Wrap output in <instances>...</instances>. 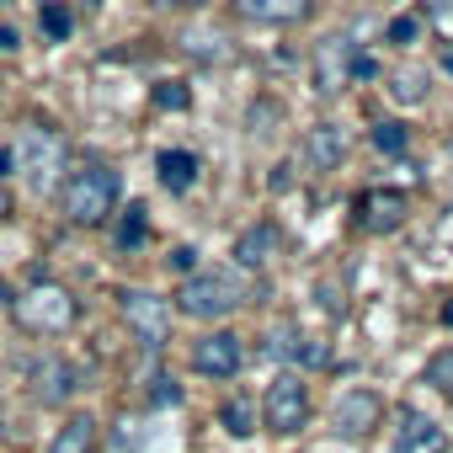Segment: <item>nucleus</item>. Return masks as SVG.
<instances>
[{
	"label": "nucleus",
	"instance_id": "nucleus-8",
	"mask_svg": "<svg viewBox=\"0 0 453 453\" xmlns=\"http://www.w3.org/2000/svg\"><path fill=\"white\" fill-rule=\"evenodd\" d=\"M379 426H384V400H379L373 389H342V395H336V405H331V432H336V437L363 442V437H373Z\"/></svg>",
	"mask_w": 453,
	"mask_h": 453
},
{
	"label": "nucleus",
	"instance_id": "nucleus-7",
	"mask_svg": "<svg viewBox=\"0 0 453 453\" xmlns=\"http://www.w3.org/2000/svg\"><path fill=\"white\" fill-rule=\"evenodd\" d=\"M262 421H267V432H278V437L299 432V426L310 421V384H304L299 373H278V379L267 384V395H262Z\"/></svg>",
	"mask_w": 453,
	"mask_h": 453
},
{
	"label": "nucleus",
	"instance_id": "nucleus-11",
	"mask_svg": "<svg viewBox=\"0 0 453 453\" xmlns=\"http://www.w3.org/2000/svg\"><path fill=\"white\" fill-rule=\"evenodd\" d=\"M395 453H448V432L432 416H421V411H400Z\"/></svg>",
	"mask_w": 453,
	"mask_h": 453
},
{
	"label": "nucleus",
	"instance_id": "nucleus-25",
	"mask_svg": "<svg viewBox=\"0 0 453 453\" xmlns=\"http://www.w3.org/2000/svg\"><path fill=\"white\" fill-rule=\"evenodd\" d=\"M38 22H43V33H49V38H70V12L59 6V0H43Z\"/></svg>",
	"mask_w": 453,
	"mask_h": 453
},
{
	"label": "nucleus",
	"instance_id": "nucleus-29",
	"mask_svg": "<svg viewBox=\"0 0 453 453\" xmlns=\"http://www.w3.org/2000/svg\"><path fill=\"white\" fill-rule=\"evenodd\" d=\"M12 213H17V192H12V181H6V176H0V224H6Z\"/></svg>",
	"mask_w": 453,
	"mask_h": 453
},
{
	"label": "nucleus",
	"instance_id": "nucleus-22",
	"mask_svg": "<svg viewBox=\"0 0 453 453\" xmlns=\"http://www.w3.org/2000/svg\"><path fill=\"white\" fill-rule=\"evenodd\" d=\"M373 150H384V155H405V144H411V134H405V123H373Z\"/></svg>",
	"mask_w": 453,
	"mask_h": 453
},
{
	"label": "nucleus",
	"instance_id": "nucleus-10",
	"mask_svg": "<svg viewBox=\"0 0 453 453\" xmlns=\"http://www.w3.org/2000/svg\"><path fill=\"white\" fill-rule=\"evenodd\" d=\"M357 224L368 235H389V230H400L405 224V192H395V187H373V192H363L357 197Z\"/></svg>",
	"mask_w": 453,
	"mask_h": 453
},
{
	"label": "nucleus",
	"instance_id": "nucleus-33",
	"mask_svg": "<svg viewBox=\"0 0 453 453\" xmlns=\"http://www.w3.org/2000/svg\"><path fill=\"white\" fill-rule=\"evenodd\" d=\"M448 70H453V59H448Z\"/></svg>",
	"mask_w": 453,
	"mask_h": 453
},
{
	"label": "nucleus",
	"instance_id": "nucleus-12",
	"mask_svg": "<svg viewBox=\"0 0 453 453\" xmlns=\"http://www.w3.org/2000/svg\"><path fill=\"white\" fill-rule=\"evenodd\" d=\"M235 12L257 27H294L310 17V0H235Z\"/></svg>",
	"mask_w": 453,
	"mask_h": 453
},
{
	"label": "nucleus",
	"instance_id": "nucleus-16",
	"mask_svg": "<svg viewBox=\"0 0 453 453\" xmlns=\"http://www.w3.org/2000/svg\"><path fill=\"white\" fill-rule=\"evenodd\" d=\"M155 171H160V187L165 192H187L197 181V155L192 150H160L155 155Z\"/></svg>",
	"mask_w": 453,
	"mask_h": 453
},
{
	"label": "nucleus",
	"instance_id": "nucleus-21",
	"mask_svg": "<svg viewBox=\"0 0 453 453\" xmlns=\"http://www.w3.org/2000/svg\"><path fill=\"white\" fill-rule=\"evenodd\" d=\"M421 17L442 43H453V0H421Z\"/></svg>",
	"mask_w": 453,
	"mask_h": 453
},
{
	"label": "nucleus",
	"instance_id": "nucleus-32",
	"mask_svg": "<svg viewBox=\"0 0 453 453\" xmlns=\"http://www.w3.org/2000/svg\"><path fill=\"white\" fill-rule=\"evenodd\" d=\"M12 49H17V33H12V27H0V54H12Z\"/></svg>",
	"mask_w": 453,
	"mask_h": 453
},
{
	"label": "nucleus",
	"instance_id": "nucleus-13",
	"mask_svg": "<svg viewBox=\"0 0 453 453\" xmlns=\"http://www.w3.org/2000/svg\"><path fill=\"white\" fill-rule=\"evenodd\" d=\"M304 160H310L315 171H336V165L347 160V134H342V123H315V128L304 134Z\"/></svg>",
	"mask_w": 453,
	"mask_h": 453
},
{
	"label": "nucleus",
	"instance_id": "nucleus-28",
	"mask_svg": "<svg viewBox=\"0 0 453 453\" xmlns=\"http://www.w3.org/2000/svg\"><path fill=\"white\" fill-rule=\"evenodd\" d=\"M150 400H155V405H165V400L176 405V400H181V389H176V379H155V389H150Z\"/></svg>",
	"mask_w": 453,
	"mask_h": 453
},
{
	"label": "nucleus",
	"instance_id": "nucleus-23",
	"mask_svg": "<svg viewBox=\"0 0 453 453\" xmlns=\"http://www.w3.org/2000/svg\"><path fill=\"white\" fill-rule=\"evenodd\" d=\"M389 91L400 102H426V75L421 70H400V75H389Z\"/></svg>",
	"mask_w": 453,
	"mask_h": 453
},
{
	"label": "nucleus",
	"instance_id": "nucleus-3",
	"mask_svg": "<svg viewBox=\"0 0 453 453\" xmlns=\"http://www.w3.org/2000/svg\"><path fill=\"white\" fill-rule=\"evenodd\" d=\"M246 304V288L230 278V273H187L181 288H176V310L187 320H224V315H235Z\"/></svg>",
	"mask_w": 453,
	"mask_h": 453
},
{
	"label": "nucleus",
	"instance_id": "nucleus-9",
	"mask_svg": "<svg viewBox=\"0 0 453 453\" xmlns=\"http://www.w3.org/2000/svg\"><path fill=\"white\" fill-rule=\"evenodd\" d=\"M246 368V342L235 331H208L192 342V373L203 379H235Z\"/></svg>",
	"mask_w": 453,
	"mask_h": 453
},
{
	"label": "nucleus",
	"instance_id": "nucleus-24",
	"mask_svg": "<svg viewBox=\"0 0 453 453\" xmlns=\"http://www.w3.org/2000/svg\"><path fill=\"white\" fill-rule=\"evenodd\" d=\"M181 43H187V54H197V59H224V54H230V49H224V33H187Z\"/></svg>",
	"mask_w": 453,
	"mask_h": 453
},
{
	"label": "nucleus",
	"instance_id": "nucleus-19",
	"mask_svg": "<svg viewBox=\"0 0 453 453\" xmlns=\"http://www.w3.org/2000/svg\"><path fill=\"white\" fill-rule=\"evenodd\" d=\"M144 235H150V219H144V208L134 203V208L123 213V224H118V251H139Z\"/></svg>",
	"mask_w": 453,
	"mask_h": 453
},
{
	"label": "nucleus",
	"instance_id": "nucleus-2",
	"mask_svg": "<svg viewBox=\"0 0 453 453\" xmlns=\"http://www.w3.org/2000/svg\"><path fill=\"white\" fill-rule=\"evenodd\" d=\"M12 304H17V320H22L33 336H59V331H70V326H75V315H81L75 294H70L65 283H54V278L27 283Z\"/></svg>",
	"mask_w": 453,
	"mask_h": 453
},
{
	"label": "nucleus",
	"instance_id": "nucleus-1",
	"mask_svg": "<svg viewBox=\"0 0 453 453\" xmlns=\"http://www.w3.org/2000/svg\"><path fill=\"white\" fill-rule=\"evenodd\" d=\"M118 171L107 160H86L65 176L59 187V213L75 224V230H102V224L118 213Z\"/></svg>",
	"mask_w": 453,
	"mask_h": 453
},
{
	"label": "nucleus",
	"instance_id": "nucleus-15",
	"mask_svg": "<svg viewBox=\"0 0 453 453\" xmlns=\"http://www.w3.org/2000/svg\"><path fill=\"white\" fill-rule=\"evenodd\" d=\"M49 453H96V416H86V411L65 416V426L54 432Z\"/></svg>",
	"mask_w": 453,
	"mask_h": 453
},
{
	"label": "nucleus",
	"instance_id": "nucleus-6",
	"mask_svg": "<svg viewBox=\"0 0 453 453\" xmlns=\"http://www.w3.org/2000/svg\"><path fill=\"white\" fill-rule=\"evenodd\" d=\"M357 75H373V59L357 54L352 38H326V43H315V91L336 96V91H347Z\"/></svg>",
	"mask_w": 453,
	"mask_h": 453
},
{
	"label": "nucleus",
	"instance_id": "nucleus-4",
	"mask_svg": "<svg viewBox=\"0 0 453 453\" xmlns=\"http://www.w3.org/2000/svg\"><path fill=\"white\" fill-rule=\"evenodd\" d=\"M12 165L43 192V187L65 171V139H59V128H49V123H27V128L17 134V144H12Z\"/></svg>",
	"mask_w": 453,
	"mask_h": 453
},
{
	"label": "nucleus",
	"instance_id": "nucleus-26",
	"mask_svg": "<svg viewBox=\"0 0 453 453\" xmlns=\"http://www.w3.org/2000/svg\"><path fill=\"white\" fill-rule=\"evenodd\" d=\"M416 33H421V22H416V17H395V22H389V43H400V49H405Z\"/></svg>",
	"mask_w": 453,
	"mask_h": 453
},
{
	"label": "nucleus",
	"instance_id": "nucleus-14",
	"mask_svg": "<svg viewBox=\"0 0 453 453\" xmlns=\"http://www.w3.org/2000/svg\"><path fill=\"white\" fill-rule=\"evenodd\" d=\"M33 395L43 400V405H65L70 395H75V368L70 363H59V357H43L38 368H33Z\"/></svg>",
	"mask_w": 453,
	"mask_h": 453
},
{
	"label": "nucleus",
	"instance_id": "nucleus-31",
	"mask_svg": "<svg viewBox=\"0 0 453 453\" xmlns=\"http://www.w3.org/2000/svg\"><path fill=\"white\" fill-rule=\"evenodd\" d=\"M150 6H160V12H197V6H208V0H150Z\"/></svg>",
	"mask_w": 453,
	"mask_h": 453
},
{
	"label": "nucleus",
	"instance_id": "nucleus-20",
	"mask_svg": "<svg viewBox=\"0 0 453 453\" xmlns=\"http://www.w3.org/2000/svg\"><path fill=\"white\" fill-rule=\"evenodd\" d=\"M421 379H426L437 395H453V347L432 352V357H426V368H421Z\"/></svg>",
	"mask_w": 453,
	"mask_h": 453
},
{
	"label": "nucleus",
	"instance_id": "nucleus-18",
	"mask_svg": "<svg viewBox=\"0 0 453 453\" xmlns=\"http://www.w3.org/2000/svg\"><path fill=\"white\" fill-rule=\"evenodd\" d=\"M219 421H224V432H230V437H251L257 432V405L251 400H224Z\"/></svg>",
	"mask_w": 453,
	"mask_h": 453
},
{
	"label": "nucleus",
	"instance_id": "nucleus-30",
	"mask_svg": "<svg viewBox=\"0 0 453 453\" xmlns=\"http://www.w3.org/2000/svg\"><path fill=\"white\" fill-rule=\"evenodd\" d=\"M192 257H197V251H192V246H176V251H171V257H165V262H171V267H176V273H192Z\"/></svg>",
	"mask_w": 453,
	"mask_h": 453
},
{
	"label": "nucleus",
	"instance_id": "nucleus-5",
	"mask_svg": "<svg viewBox=\"0 0 453 453\" xmlns=\"http://www.w3.org/2000/svg\"><path fill=\"white\" fill-rule=\"evenodd\" d=\"M118 310H123L128 331L139 336V347L160 352L171 342V299H160L155 288H123L118 294Z\"/></svg>",
	"mask_w": 453,
	"mask_h": 453
},
{
	"label": "nucleus",
	"instance_id": "nucleus-27",
	"mask_svg": "<svg viewBox=\"0 0 453 453\" xmlns=\"http://www.w3.org/2000/svg\"><path fill=\"white\" fill-rule=\"evenodd\" d=\"M187 102H192V96H187V86H171V81H165V86H155V107H187Z\"/></svg>",
	"mask_w": 453,
	"mask_h": 453
},
{
	"label": "nucleus",
	"instance_id": "nucleus-17",
	"mask_svg": "<svg viewBox=\"0 0 453 453\" xmlns=\"http://www.w3.org/2000/svg\"><path fill=\"white\" fill-rule=\"evenodd\" d=\"M273 246H278V230H273V224H251V230L235 241V262H241V267H262V262H273Z\"/></svg>",
	"mask_w": 453,
	"mask_h": 453
}]
</instances>
